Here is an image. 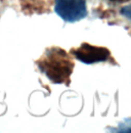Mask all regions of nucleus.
I'll return each instance as SVG.
<instances>
[{
	"instance_id": "1",
	"label": "nucleus",
	"mask_w": 131,
	"mask_h": 133,
	"mask_svg": "<svg viewBox=\"0 0 131 133\" xmlns=\"http://www.w3.org/2000/svg\"><path fill=\"white\" fill-rule=\"evenodd\" d=\"M43 72L53 83L69 84L70 76L74 69V63L65 50L58 47L47 49L44 56L37 62Z\"/></svg>"
},
{
	"instance_id": "2",
	"label": "nucleus",
	"mask_w": 131,
	"mask_h": 133,
	"mask_svg": "<svg viewBox=\"0 0 131 133\" xmlns=\"http://www.w3.org/2000/svg\"><path fill=\"white\" fill-rule=\"evenodd\" d=\"M55 12L65 22L75 23L87 16L85 0H55Z\"/></svg>"
},
{
	"instance_id": "3",
	"label": "nucleus",
	"mask_w": 131,
	"mask_h": 133,
	"mask_svg": "<svg viewBox=\"0 0 131 133\" xmlns=\"http://www.w3.org/2000/svg\"><path fill=\"white\" fill-rule=\"evenodd\" d=\"M73 55H75L80 62L84 64H95L99 62L108 61L111 53L109 49L104 47L93 46L87 43H83L79 48L72 50Z\"/></svg>"
},
{
	"instance_id": "4",
	"label": "nucleus",
	"mask_w": 131,
	"mask_h": 133,
	"mask_svg": "<svg viewBox=\"0 0 131 133\" xmlns=\"http://www.w3.org/2000/svg\"><path fill=\"white\" fill-rule=\"evenodd\" d=\"M111 1H114V2H126V1H129V0H111Z\"/></svg>"
}]
</instances>
